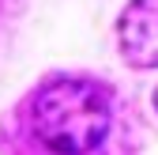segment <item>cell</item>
I'll list each match as a JSON object with an SVG mask.
<instances>
[{"instance_id":"cell-1","label":"cell","mask_w":158,"mask_h":155,"mask_svg":"<svg viewBox=\"0 0 158 155\" xmlns=\"http://www.w3.org/2000/svg\"><path fill=\"white\" fill-rule=\"evenodd\" d=\"M113 110L102 87L87 80H56L34 95L30 129L53 155H90L109 136Z\"/></svg>"},{"instance_id":"cell-3","label":"cell","mask_w":158,"mask_h":155,"mask_svg":"<svg viewBox=\"0 0 158 155\" xmlns=\"http://www.w3.org/2000/svg\"><path fill=\"white\" fill-rule=\"evenodd\" d=\"M154 102H158V91H154Z\"/></svg>"},{"instance_id":"cell-2","label":"cell","mask_w":158,"mask_h":155,"mask_svg":"<svg viewBox=\"0 0 158 155\" xmlns=\"http://www.w3.org/2000/svg\"><path fill=\"white\" fill-rule=\"evenodd\" d=\"M117 46L132 68H158V0H132L121 11Z\"/></svg>"}]
</instances>
